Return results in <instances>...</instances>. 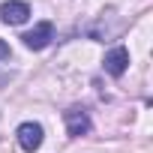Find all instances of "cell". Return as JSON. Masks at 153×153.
<instances>
[{
  "label": "cell",
  "instance_id": "obj_6",
  "mask_svg": "<svg viewBox=\"0 0 153 153\" xmlns=\"http://www.w3.org/2000/svg\"><path fill=\"white\" fill-rule=\"evenodd\" d=\"M9 54H12V51H9V45L0 39V60H9Z\"/></svg>",
  "mask_w": 153,
  "mask_h": 153
},
{
  "label": "cell",
  "instance_id": "obj_1",
  "mask_svg": "<svg viewBox=\"0 0 153 153\" xmlns=\"http://www.w3.org/2000/svg\"><path fill=\"white\" fill-rule=\"evenodd\" d=\"M63 120H66V132H69L72 138H81V135H87V132L93 129L90 114H87L84 108H78V105L66 108V111H63Z\"/></svg>",
  "mask_w": 153,
  "mask_h": 153
},
{
  "label": "cell",
  "instance_id": "obj_5",
  "mask_svg": "<svg viewBox=\"0 0 153 153\" xmlns=\"http://www.w3.org/2000/svg\"><path fill=\"white\" fill-rule=\"evenodd\" d=\"M105 72L108 75H114V78H120V75L126 72V66H129V51L123 48V45H117V48H111L108 54H105Z\"/></svg>",
  "mask_w": 153,
  "mask_h": 153
},
{
  "label": "cell",
  "instance_id": "obj_3",
  "mask_svg": "<svg viewBox=\"0 0 153 153\" xmlns=\"http://www.w3.org/2000/svg\"><path fill=\"white\" fill-rule=\"evenodd\" d=\"M18 144H21V150H27V153H33V150H39L42 147V138H45V129L39 126V123H33V120H27V123H21L18 126Z\"/></svg>",
  "mask_w": 153,
  "mask_h": 153
},
{
  "label": "cell",
  "instance_id": "obj_4",
  "mask_svg": "<svg viewBox=\"0 0 153 153\" xmlns=\"http://www.w3.org/2000/svg\"><path fill=\"white\" fill-rule=\"evenodd\" d=\"M0 18H3L6 24H24L30 18V6L24 3V0H6V3L0 6Z\"/></svg>",
  "mask_w": 153,
  "mask_h": 153
},
{
  "label": "cell",
  "instance_id": "obj_2",
  "mask_svg": "<svg viewBox=\"0 0 153 153\" xmlns=\"http://www.w3.org/2000/svg\"><path fill=\"white\" fill-rule=\"evenodd\" d=\"M24 45L30 48V51H42V48H48L51 45V39H54V24L51 21H39L33 30H27L24 36Z\"/></svg>",
  "mask_w": 153,
  "mask_h": 153
}]
</instances>
